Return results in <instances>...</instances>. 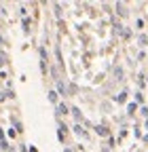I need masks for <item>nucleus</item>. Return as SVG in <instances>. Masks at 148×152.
Instances as JSON below:
<instances>
[{
  "instance_id": "1",
  "label": "nucleus",
  "mask_w": 148,
  "mask_h": 152,
  "mask_svg": "<svg viewBox=\"0 0 148 152\" xmlns=\"http://www.w3.org/2000/svg\"><path fill=\"white\" fill-rule=\"evenodd\" d=\"M74 133H76V135H83V137L87 135V133L83 131V127H81V125H74Z\"/></svg>"
},
{
  "instance_id": "2",
  "label": "nucleus",
  "mask_w": 148,
  "mask_h": 152,
  "mask_svg": "<svg viewBox=\"0 0 148 152\" xmlns=\"http://www.w3.org/2000/svg\"><path fill=\"white\" fill-rule=\"evenodd\" d=\"M136 110H138V104H133V102H131V104H127V112H131V114H133Z\"/></svg>"
},
{
  "instance_id": "3",
  "label": "nucleus",
  "mask_w": 148,
  "mask_h": 152,
  "mask_svg": "<svg viewBox=\"0 0 148 152\" xmlns=\"http://www.w3.org/2000/svg\"><path fill=\"white\" fill-rule=\"evenodd\" d=\"M97 133H100V135H104V137H108V129H106V127H102V125L97 127Z\"/></svg>"
},
{
  "instance_id": "4",
  "label": "nucleus",
  "mask_w": 148,
  "mask_h": 152,
  "mask_svg": "<svg viewBox=\"0 0 148 152\" xmlns=\"http://www.w3.org/2000/svg\"><path fill=\"white\" fill-rule=\"evenodd\" d=\"M57 114H68V108H66L64 104H59V106H57Z\"/></svg>"
},
{
  "instance_id": "5",
  "label": "nucleus",
  "mask_w": 148,
  "mask_h": 152,
  "mask_svg": "<svg viewBox=\"0 0 148 152\" xmlns=\"http://www.w3.org/2000/svg\"><path fill=\"white\" fill-rule=\"evenodd\" d=\"M49 99L55 104V102H57V93H55V91H51V93H49Z\"/></svg>"
},
{
  "instance_id": "6",
  "label": "nucleus",
  "mask_w": 148,
  "mask_h": 152,
  "mask_svg": "<svg viewBox=\"0 0 148 152\" xmlns=\"http://www.w3.org/2000/svg\"><path fill=\"white\" fill-rule=\"evenodd\" d=\"M125 99H127V93H121L119 97H116V102H125Z\"/></svg>"
},
{
  "instance_id": "7",
  "label": "nucleus",
  "mask_w": 148,
  "mask_h": 152,
  "mask_svg": "<svg viewBox=\"0 0 148 152\" xmlns=\"http://www.w3.org/2000/svg\"><path fill=\"white\" fill-rule=\"evenodd\" d=\"M57 89H59V91L66 95V87H64V83H57Z\"/></svg>"
},
{
  "instance_id": "8",
  "label": "nucleus",
  "mask_w": 148,
  "mask_h": 152,
  "mask_svg": "<svg viewBox=\"0 0 148 152\" xmlns=\"http://www.w3.org/2000/svg\"><path fill=\"white\" fill-rule=\"evenodd\" d=\"M4 59H7V57H4L2 53H0V66H4Z\"/></svg>"
},
{
  "instance_id": "9",
  "label": "nucleus",
  "mask_w": 148,
  "mask_h": 152,
  "mask_svg": "<svg viewBox=\"0 0 148 152\" xmlns=\"http://www.w3.org/2000/svg\"><path fill=\"white\" fill-rule=\"evenodd\" d=\"M30 152H38V150H36V148H34V146H30Z\"/></svg>"
},
{
  "instance_id": "10",
  "label": "nucleus",
  "mask_w": 148,
  "mask_h": 152,
  "mask_svg": "<svg viewBox=\"0 0 148 152\" xmlns=\"http://www.w3.org/2000/svg\"><path fill=\"white\" fill-rule=\"evenodd\" d=\"M144 140H146V142H148V133H146V135H144Z\"/></svg>"
},
{
  "instance_id": "11",
  "label": "nucleus",
  "mask_w": 148,
  "mask_h": 152,
  "mask_svg": "<svg viewBox=\"0 0 148 152\" xmlns=\"http://www.w3.org/2000/svg\"><path fill=\"white\" fill-rule=\"evenodd\" d=\"M66 152H72V150H66Z\"/></svg>"
}]
</instances>
